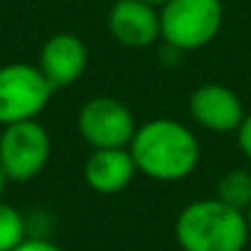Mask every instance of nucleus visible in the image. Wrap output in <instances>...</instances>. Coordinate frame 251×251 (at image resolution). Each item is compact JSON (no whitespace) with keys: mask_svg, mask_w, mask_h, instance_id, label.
<instances>
[{"mask_svg":"<svg viewBox=\"0 0 251 251\" xmlns=\"http://www.w3.org/2000/svg\"><path fill=\"white\" fill-rule=\"evenodd\" d=\"M136 170L155 182H180L200 165V141L185 123L160 116L141 123L128 146Z\"/></svg>","mask_w":251,"mask_h":251,"instance_id":"obj_1","label":"nucleus"},{"mask_svg":"<svg viewBox=\"0 0 251 251\" xmlns=\"http://www.w3.org/2000/svg\"><path fill=\"white\" fill-rule=\"evenodd\" d=\"M249 236L246 214L217 197L185 204L175 219V241L182 251H244Z\"/></svg>","mask_w":251,"mask_h":251,"instance_id":"obj_2","label":"nucleus"},{"mask_svg":"<svg viewBox=\"0 0 251 251\" xmlns=\"http://www.w3.org/2000/svg\"><path fill=\"white\" fill-rule=\"evenodd\" d=\"M222 23V0H168L160 8V40L175 52H195L219 35Z\"/></svg>","mask_w":251,"mask_h":251,"instance_id":"obj_3","label":"nucleus"},{"mask_svg":"<svg viewBox=\"0 0 251 251\" xmlns=\"http://www.w3.org/2000/svg\"><path fill=\"white\" fill-rule=\"evenodd\" d=\"M54 89L37 64L10 62L0 67V126L35 121L52 101Z\"/></svg>","mask_w":251,"mask_h":251,"instance_id":"obj_4","label":"nucleus"},{"mask_svg":"<svg viewBox=\"0 0 251 251\" xmlns=\"http://www.w3.org/2000/svg\"><path fill=\"white\" fill-rule=\"evenodd\" d=\"M50 155H52V138L37 118L3 126L0 168H3L10 182L35 180L47 168Z\"/></svg>","mask_w":251,"mask_h":251,"instance_id":"obj_5","label":"nucleus"},{"mask_svg":"<svg viewBox=\"0 0 251 251\" xmlns=\"http://www.w3.org/2000/svg\"><path fill=\"white\" fill-rule=\"evenodd\" d=\"M136 128L133 111L113 96H94L84 101L76 113V131L91 151L128 148Z\"/></svg>","mask_w":251,"mask_h":251,"instance_id":"obj_6","label":"nucleus"},{"mask_svg":"<svg viewBox=\"0 0 251 251\" xmlns=\"http://www.w3.org/2000/svg\"><path fill=\"white\" fill-rule=\"evenodd\" d=\"M106 27L118 45L146 50L160 40V10L146 0H113L106 13Z\"/></svg>","mask_w":251,"mask_h":251,"instance_id":"obj_7","label":"nucleus"},{"mask_svg":"<svg viewBox=\"0 0 251 251\" xmlns=\"http://www.w3.org/2000/svg\"><path fill=\"white\" fill-rule=\"evenodd\" d=\"M187 111L197 126L212 133L236 131L246 111L236 91L224 84H202L187 99Z\"/></svg>","mask_w":251,"mask_h":251,"instance_id":"obj_8","label":"nucleus"},{"mask_svg":"<svg viewBox=\"0 0 251 251\" xmlns=\"http://www.w3.org/2000/svg\"><path fill=\"white\" fill-rule=\"evenodd\" d=\"M86 64H89V50L84 40L74 32H57L47 37L37 59L40 72L45 74V79L54 91L76 84L84 76Z\"/></svg>","mask_w":251,"mask_h":251,"instance_id":"obj_9","label":"nucleus"},{"mask_svg":"<svg viewBox=\"0 0 251 251\" xmlns=\"http://www.w3.org/2000/svg\"><path fill=\"white\" fill-rule=\"evenodd\" d=\"M138 175L128 148H96L84 160V182L99 195H118Z\"/></svg>","mask_w":251,"mask_h":251,"instance_id":"obj_10","label":"nucleus"},{"mask_svg":"<svg viewBox=\"0 0 251 251\" xmlns=\"http://www.w3.org/2000/svg\"><path fill=\"white\" fill-rule=\"evenodd\" d=\"M217 200H222L234 209L246 212V207L251 204V170L244 168L226 170L217 182Z\"/></svg>","mask_w":251,"mask_h":251,"instance_id":"obj_11","label":"nucleus"},{"mask_svg":"<svg viewBox=\"0 0 251 251\" xmlns=\"http://www.w3.org/2000/svg\"><path fill=\"white\" fill-rule=\"evenodd\" d=\"M27 239V222L23 212L0 200V251H15Z\"/></svg>","mask_w":251,"mask_h":251,"instance_id":"obj_12","label":"nucleus"},{"mask_svg":"<svg viewBox=\"0 0 251 251\" xmlns=\"http://www.w3.org/2000/svg\"><path fill=\"white\" fill-rule=\"evenodd\" d=\"M236 143H239V151L244 153V158L251 163V113L244 116L241 126L236 128Z\"/></svg>","mask_w":251,"mask_h":251,"instance_id":"obj_13","label":"nucleus"},{"mask_svg":"<svg viewBox=\"0 0 251 251\" xmlns=\"http://www.w3.org/2000/svg\"><path fill=\"white\" fill-rule=\"evenodd\" d=\"M15 251H64V249L57 246L54 241L45 239V236H27Z\"/></svg>","mask_w":251,"mask_h":251,"instance_id":"obj_14","label":"nucleus"},{"mask_svg":"<svg viewBox=\"0 0 251 251\" xmlns=\"http://www.w3.org/2000/svg\"><path fill=\"white\" fill-rule=\"evenodd\" d=\"M8 182H10V180H8V175L3 173V168H0V197H3V192H5Z\"/></svg>","mask_w":251,"mask_h":251,"instance_id":"obj_15","label":"nucleus"},{"mask_svg":"<svg viewBox=\"0 0 251 251\" xmlns=\"http://www.w3.org/2000/svg\"><path fill=\"white\" fill-rule=\"evenodd\" d=\"M146 3H148V5H153V8H158V10H160V8H163V5H165V3H168V0H146Z\"/></svg>","mask_w":251,"mask_h":251,"instance_id":"obj_16","label":"nucleus"},{"mask_svg":"<svg viewBox=\"0 0 251 251\" xmlns=\"http://www.w3.org/2000/svg\"><path fill=\"white\" fill-rule=\"evenodd\" d=\"M244 214H246V224H249V229H251V204L246 207V212H244Z\"/></svg>","mask_w":251,"mask_h":251,"instance_id":"obj_17","label":"nucleus"}]
</instances>
